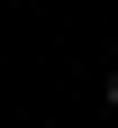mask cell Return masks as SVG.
Segmentation results:
<instances>
[{"label": "cell", "instance_id": "6da1fadb", "mask_svg": "<svg viewBox=\"0 0 118 128\" xmlns=\"http://www.w3.org/2000/svg\"><path fill=\"white\" fill-rule=\"evenodd\" d=\"M100 101H109V110H118V73H109V82H100Z\"/></svg>", "mask_w": 118, "mask_h": 128}]
</instances>
